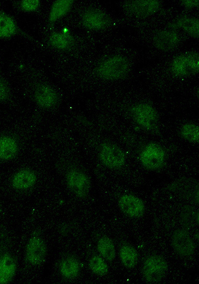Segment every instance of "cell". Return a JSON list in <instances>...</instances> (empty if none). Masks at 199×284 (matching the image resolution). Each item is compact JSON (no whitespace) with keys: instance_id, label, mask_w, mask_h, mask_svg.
<instances>
[{"instance_id":"obj_22","label":"cell","mask_w":199,"mask_h":284,"mask_svg":"<svg viewBox=\"0 0 199 284\" xmlns=\"http://www.w3.org/2000/svg\"><path fill=\"white\" fill-rule=\"evenodd\" d=\"M19 32L14 20L8 14L0 11V38L11 37Z\"/></svg>"},{"instance_id":"obj_16","label":"cell","mask_w":199,"mask_h":284,"mask_svg":"<svg viewBox=\"0 0 199 284\" xmlns=\"http://www.w3.org/2000/svg\"><path fill=\"white\" fill-rule=\"evenodd\" d=\"M37 179V175L34 171L29 169H22L13 175L11 185L16 190H26L32 187Z\"/></svg>"},{"instance_id":"obj_15","label":"cell","mask_w":199,"mask_h":284,"mask_svg":"<svg viewBox=\"0 0 199 284\" xmlns=\"http://www.w3.org/2000/svg\"><path fill=\"white\" fill-rule=\"evenodd\" d=\"M168 27L175 30L180 29L194 38L199 37V21L195 17L180 16L170 23Z\"/></svg>"},{"instance_id":"obj_21","label":"cell","mask_w":199,"mask_h":284,"mask_svg":"<svg viewBox=\"0 0 199 284\" xmlns=\"http://www.w3.org/2000/svg\"><path fill=\"white\" fill-rule=\"evenodd\" d=\"M48 42L57 49L67 50L73 46L74 40L72 36L68 33L55 32L49 36Z\"/></svg>"},{"instance_id":"obj_27","label":"cell","mask_w":199,"mask_h":284,"mask_svg":"<svg viewBox=\"0 0 199 284\" xmlns=\"http://www.w3.org/2000/svg\"><path fill=\"white\" fill-rule=\"evenodd\" d=\"M41 2L38 0H23L20 1V9L26 12H33L37 10L40 6Z\"/></svg>"},{"instance_id":"obj_18","label":"cell","mask_w":199,"mask_h":284,"mask_svg":"<svg viewBox=\"0 0 199 284\" xmlns=\"http://www.w3.org/2000/svg\"><path fill=\"white\" fill-rule=\"evenodd\" d=\"M18 144L13 138L9 136L0 137V160L8 161L15 157Z\"/></svg>"},{"instance_id":"obj_24","label":"cell","mask_w":199,"mask_h":284,"mask_svg":"<svg viewBox=\"0 0 199 284\" xmlns=\"http://www.w3.org/2000/svg\"><path fill=\"white\" fill-rule=\"evenodd\" d=\"M97 249L100 255L106 260L112 261L115 257V249L111 240L106 236L101 237L97 243Z\"/></svg>"},{"instance_id":"obj_6","label":"cell","mask_w":199,"mask_h":284,"mask_svg":"<svg viewBox=\"0 0 199 284\" xmlns=\"http://www.w3.org/2000/svg\"><path fill=\"white\" fill-rule=\"evenodd\" d=\"M166 154L164 149L158 144L150 143L142 150L140 159L144 167L149 170H157L164 165Z\"/></svg>"},{"instance_id":"obj_11","label":"cell","mask_w":199,"mask_h":284,"mask_svg":"<svg viewBox=\"0 0 199 284\" xmlns=\"http://www.w3.org/2000/svg\"><path fill=\"white\" fill-rule=\"evenodd\" d=\"M33 98L36 104L44 109H50L58 103L59 97L57 90L47 84L37 85L33 91Z\"/></svg>"},{"instance_id":"obj_25","label":"cell","mask_w":199,"mask_h":284,"mask_svg":"<svg viewBox=\"0 0 199 284\" xmlns=\"http://www.w3.org/2000/svg\"><path fill=\"white\" fill-rule=\"evenodd\" d=\"M91 270L96 275L103 276L108 273V268L104 260L99 256H93L89 262Z\"/></svg>"},{"instance_id":"obj_4","label":"cell","mask_w":199,"mask_h":284,"mask_svg":"<svg viewBox=\"0 0 199 284\" xmlns=\"http://www.w3.org/2000/svg\"><path fill=\"white\" fill-rule=\"evenodd\" d=\"M131 114L135 121L141 127L152 130L157 126L158 114L155 109L147 103H139L131 109Z\"/></svg>"},{"instance_id":"obj_3","label":"cell","mask_w":199,"mask_h":284,"mask_svg":"<svg viewBox=\"0 0 199 284\" xmlns=\"http://www.w3.org/2000/svg\"><path fill=\"white\" fill-rule=\"evenodd\" d=\"M168 270V265L163 257L153 255L145 260L142 267V274L144 280L149 283H157L165 277Z\"/></svg>"},{"instance_id":"obj_1","label":"cell","mask_w":199,"mask_h":284,"mask_svg":"<svg viewBox=\"0 0 199 284\" xmlns=\"http://www.w3.org/2000/svg\"><path fill=\"white\" fill-rule=\"evenodd\" d=\"M130 69L128 60L121 55H113L100 61L96 67V73L100 78L115 81L125 77Z\"/></svg>"},{"instance_id":"obj_5","label":"cell","mask_w":199,"mask_h":284,"mask_svg":"<svg viewBox=\"0 0 199 284\" xmlns=\"http://www.w3.org/2000/svg\"><path fill=\"white\" fill-rule=\"evenodd\" d=\"M66 181L69 190L79 198L86 197L91 189V181L88 175L76 169L70 170L66 174Z\"/></svg>"},{"instance_id":"obj_29","label":"cell","mask_w":199,"mask_h":284,"mask_svg":"<svg viewBox=\"0 0 199 284\" xmlns=\"http://www.w3.org/2000/svg\"><path fill=\"white\" fill-rule=\"evenodd\" d=\"M181 4L185 7L188 9H191L198 6L199 0H182Z\"/></svg>"},{"instance_id":"obj_9","label":"cell","mask_w":199,"mask_h":284,"mask_svg":"<svg viewBox=\"0 0 199 284\" xmlns=\"http://www.w3.org/2000/svg\"><path fill=\"white\" fill-rule=\"evenodd\" d=\"M99 157L102 164L110 168H119L125 162L123 151L117 146L109 143H104L101 145Z\"/></svg>"},{"instance_id":"obj_20","label":"cell","mask_w":199,"mask_h":284,"mask_svg":"<svg viewBox=\"0 0 199 284\" xmlns=\"http://www.w3.org/2000/svg\"><path fill=\"white\" fill-rule=\"evenodd\" d=\"M74 4L72 0H58L54 1L50 8L48 21L53 23L65 16Z\"/></svg>"},{"instance_id":"obj_14","label":"cell","mask_w":199,"mask_h":284,"mask_svg":"<svg viewBox=\"0 0 199 284\" xmlns=\"http://www.w3.org/2000/svg\"><path fill=\"white\" fill-rule=\"evenodd\" d=\"M118 206L125 215L131 218L140 217L145 211L143 201L132 194L122 195L119 199Z\"/></svg>"},{"instance_id":"obj_28","label":"cell","mask_w":199,"mask_h":284,"mask_svg":"<svg viewBox=\"0 0 199 284\" xmlns=\"http://www.w3.org/2000/svg\"><path fill=\"white\" fill-rule=\"evenodd\" d=\"M10 89L6 81L0 78V102L5 101L9 97Z\"/></svg>"},{"instance_id":"obj_17","label":"cell","mask_w":199,"mask_h":284,"mask_svg":"<svg viewBox=\"0 0 199 284\" xmlns=\"http://www.w3.org/2000/svg\"><path fill=\"white\" fill-rule=\"evenodd\" d=\"M16 262L14 257L9 254H4L0 256V284L10 283L15 275Z\"/></svg>"},{"instance_id":"obj_7","label":"cell","mask_w":199,"mask_h":284,"mask_svg":"<svg viewBox=\"0 0 199 284\" xmlns=\"http://www.w3.org/2000/svg\"><path fill=\"white\" fill-rule=\"evenodd\" d=\"M47 255V247L44 240L38 235H33L26 245L25 256L27 263L33 266L41 265Z\"/></svg>"},{"instance_id":"obj_13","label":"cell","mask_w":199,"mask_h":284,"mask_svg":"<svg viewBox=\"0 0 199 284\" xmlns=\"http://www.w3.org/2000/svg\"><path fill=\"white\" fill-rule=\"evenodd\" d=\"M172 244L175 251L182 256H190L195 252L194 241L185 230L178 229L174 232L172 237Z\"/></svg>"},{"instance_id":"obj_26","label":"cell","mask_w":199,"mask_h":284,"mask_svg":"<svg viewBox=\"0 0 199 284\" xmlns=\"http://www.w3.org/2000/svg\"><path fill=\"white\" fill-rule=\"evenodd\" d=\"M181 134L184 139L190 142L196 143L199 142V127L195 124L184 125L181 128Z\"/></svg>"},{"instance_id":"obj_10","label":"cell","mask_w":199,"mask_h":284,"mask_svg":"<svg viewBox=\"0 0 199 284\" xmlns=\"http://www.w3.org/2000/svg\"><path fill=\"white\" fill-rule=\"evenodd\" d=\"M83 26L91 30H101L107 28L111 20L108 15L103 11L90 8L85 11L81 17Z\"/></svg>"},{"instance_id":"obj_8","label":"cell","mask_w":199,"mask_h":284,"mask_svg":"<svg viewBox=\"0 0 199 284\" xmlns=\"http://www.w3.org/2000/svg\"><path fill=\"white\" fill-rule=\"evenodd\" d=\"M122 6L128 14L144 18L156 13L160 7V2L155 0H128L124 2Z\"/></svg>"},{"instance_id":"obj_19","label":"cell","mask_w":199,"mask_h":284,"mask_svg":"<svg viewBox=\"0 0 199 284\" xmlns=\"http://www.w3.org/2000/svg\"><path fill=\"white\" fill-rule=\"evenodd\" d=\"M81 267L78 260L72 256L63 259L59 264V271L61 276L68 280L77 278L80 272Z\"/></svg>"},{"instance_id":"obj_12","label":"cell","mask_w":199,"mask_h":284,"mask_svg":"<svg viewBox=\"0 0 199 284\" xmlns=\"http://www.w3.org/2000/svg\"><path fill=\"white\" fill-rule=\"evenodd\" d=\"M153 42L158 50L168 52L172 51L178 47L180 42V37L175 30L163 29L155 33Z\"/></svg>"},{"instance_id":"obj_23","label":"cell","mask_w":199,"mask_h":284,"mask_svg":"<svg viewBox=\"0 0 199 284\" xmlns=\"http://www.w3.org/2000/svg\"><path fill=\"white\" fill-rule=\"evenodd\" d=\"M121 263L128 269L135 267L138 261V254L135 249L128 245L122 246L119 250Z\"/></svg>"},{"instance_id":"obj_2","label":"cell","mask_w":199,"mask_h":284,"mask_svg":"<svg viewBox=\"0 0 199 284\" xmlns=\"http://www.w3.org/2000/svg\"><path fill=\"white\" fill-rule=\"evenodd\" d=\"M170 69L178 77H188L197 74L199 70V57L197 53L189 52L177 56L172 60Z\"/></svg>"}]
</instances>
